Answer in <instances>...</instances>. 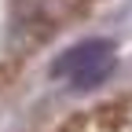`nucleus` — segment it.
Wrapping results in <instances>:
<instances>
[{"label": "nucleus", "mask_w": 132, "mask_h": 132, "mask_svg": "<svg viewBox=\"0 0 132 132\" xmlns=\"http://www.w3.org/2000/svg\"><path fill=\"white\" fill-rule=\"evenodd\" d=\"M110 70H114V48H110L106 40H85V44L66 48V52L55 59L52 77L70 81L73 88H92V85H99Z\"/></svg>", "instance_id": "f257e3e1"}, {"label": "nucleus", "mask_w": 132, "mask_h": 132, "mask_svg": "<svg viewBox=\"0 0 132 132\" xmlns=\"http://www.w3.org/2000/svg\"><path fill=\"white\" fill-rule=\"evenodd\" d=\"M15 19H19L33 37H44L66 19V4L62 0H19L15 4Z\"/></svg>", "instance_id": "7ed1b4c3"}, {"label": "nucleus", "mask_w": 132, "mask_h": 132, "mask_svg": "<svg viewBox=\"0 0 132 132\" xmlns=\"http://www.w3.org/2000/svg\"><path fill=\"white\" fill-rule=\"evenodd\" d=\"M59 132H132V95L70 118Z\"/></svg>", "instance_id": "f03ea898"}]
</instances>
